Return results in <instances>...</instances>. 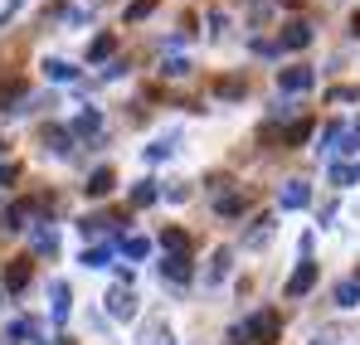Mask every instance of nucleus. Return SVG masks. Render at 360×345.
<instances>
[{
    "label": "nucleus",
    "instance_id": "nucleus-1",
    "mask_svg": "<svg viewBox=\"0 0 360 345\" xmlns=\"http://www.w3.org/2000/svg\"><path fill=\"white\" fill-rule=\"evenodd\" d=\"M278 331H283V316H278L273 306H263V311H253V316L243 321V336H248V341L273 345V341H278Z\"/></svg>",
    "mask_w": 360,
    "mask_h": 345
},
{
    "label": "nucleus",
    "instance_id": "nucleus-2",
    "mask_svg": "<svg viewBox=\"0 0 360 345\" xmlns=\"http://www.w3.org/2000/svg\"><path fill=\"white\" fill-rule=\"evenodd\" d=\"M30 273H34V258H10L5 273H0V287L5 292H25L30 287Z\"/></svg>",
    "mask_w": 360,
    "mask_h": 345
},
{
    "label": "nucleus",
    "instance_id": "nucleus-3",
    "mask_svg": "<svg viewBox=\"0 0 360 345\" xmlns=\"http://www.w3.org/2000/svg\"><path fill=\"white\" fill-rule=\"evenodd\" d=\"M108 316H117V321H131L136 316V292H131V282H117V287L108 292Z\"/></svg>",
    "mask_w": 360,
    "mask_h": 345
},
{
    "label": "nucleus",
    "instance_id": "nucleus-4",
    "mask_svg": "<svg viewBox=\"0 0 360 345\" xmlns=\"http://www.w3.org/2000/svg\"><path fill=\"white\" fill-rule=\"evenodd\" d=\"M316 83V73L307 63H292V68H278V93H307Z\"/></svg>",
    "mask_w": 360,
    "mask_h": 345
},
{
    "label": "nucleus",
    "instance_id": "nucleus-5",
    "mask_svg": "<svg viewBox=\"0 0 360 345\" xmlns=\"http://www.w3.org/2000/svg\"><path fill=\"white\" fill-rule=\"evenodd\" d=\"M311 39H316V34H311V25H307V20H292V25L278 34V49H292V54H297V49L311 44Z\"/></svg>",
    "mask_w": 360,
    "mask_h": 345
},
{
    "label": "nucleus",
    "instance_id": "nucleus-6",
    "mask_svg": "<svg viewBox=\"0 0 360 345\" xmlns=\"http://www.w3.org/2000/svg\"><path fill=\"white\" fill-rule=\"evenodd\" d=\"M278 204H283V209H307V204H311L307 180H288V185H278Z\"/></svg>",
    "mask_w": 360,
    "mask_h": 345
},
{
    "label": "nucleus",
    "instance_id": "nucleus-7",
    "mask_svg": "<svg viewBox=\"0 0 360 345\" xmlns=\"http://www.w3.org/2000/svg\"><path fill=\"white\" fill-rule=\"evenodd\" d=\"M311 287H316V263H311V258H302L297 273L288 278V297H307Z\"/></svg>",
    "mask_w": 360,
    "mask_h": 345
},
{
    "label": "nucleus",
    "instance_id": "nucleus-8",
    "mask_svg": "<svg viewBox=\"0 0 360 345\" xmlns=\"http://www.w3.org/2000/svg\"><path fill=\"white\" fill-rule=\"evenodd\" d=\"M112 185H117V171H112V166H98V171L88 175L83 195H88V200H103V195H112Z\"/></svg>",
    "mask_w": 360,
    "mask_h": 345
},
{
    "label": "nucleus",
    "instance_id": "nucleus-9",
    "mask_svg": "<svg viewBox=\"0 0 360 345\" xmlns=\"http://www.w3.org/2000/svg\"><path fill=\"white\" fill-rule=\"evenodd\" d=\"M161 278L190 282V253H166V258H161Z\"/></svg>",
    "mask_w": 360,
    "mask_h": 345
},
{
    "label": "nucleus",
    "instance_id": "nucleus-10",
    "mask_svg": "<svg viewBox=\"0 0 360 345\" xmlns=\"http://www.w3.org/2000/svg\"><path fill=\"white\" fill-rule=\"evenodd\" d=\"M15 103H25V78H5V83H0V112L5 117L20 112Z\"/></svg>",
    "mask_w": 360,
    "mask_h": 345
},
{
    "label": "nucleus",
    "instance_id": "nucleus-11",
    "mask_svg": "<svg viewBox=\"0 0 360 345\" xmlns=\"http://www.w3.org/2000/svg\"><path fill=\"white\" fill-rule=\"evenodd\" d=\"M49 316H54V326L68 321V282H49Z\"/></svg>",
    "mask_w": 360,
    "mask_h": 345
},
{
    "label": "nucleus",
    "instance_id": "nucleus-12",
    "mask_svg": "<svg viewBox=\"0 0 360 345\" xmlns=\"http://www.w3.org/2000/svg\"><path fill=\"white\" fill-rule=\"evenodd\" d=\"M34 209H39V204H34V200H25V204H10V209H5V214H0V229L20 233V229H25V214H34Z\"/></svg>",
    "mask_w": 360,
    "mask_h": 345
},
{
    "label": "nucleus",
    "instance_id": "nucleus-13",
    "mask_svg": "<svg viewBox=\"0 0 360 345\" xmlns=\"http://www.w3.org/2000/svg\"><path fill=\"white\" fill-rule=\"evenodd\" d=\"M360 180V161H331V185H356Z\"/></svg>",
    "mask_w": 360,
    "mask_h": 345
},
{
    "label": "nucleus",
    "instance_id": "nucleus-14",
    "mask_svg": "<svg viewBox=\"0 0 360 345\" xmlns=\"http://www.w3.org/2000/svg\"><path fill=\"white\" fill-rule=\"evenodd\" d=\"M331 301H336V306H360V278H346V282H336Z\"/></svg>",
    "mask_w": 360,
    "mask_h": 345
},
{
    "label": "nucleus",
    "instance_id": "nucleus-15",
    "mask_svg": "<svg viewBox=\"0 0 360 345\" xmlns=\"http://www.w3.org/2000/svg\"><path fill=\"white\" fill-rule=\"evenodd\" d=\"M112 49H117V34H112V30H103V34L88 44V63H103V58L112 54Z\"/></svg>",
    "mask_w": 360,
    "mask_h": 345
},
{
    "label": "nucleus",
    "instance_id": "nucleus-16",
    "mask_svg": "<svg viewBox=\"0 0 360 345\" xmlns=\"http://www.w3.org/2000/svg\"><path fill=\"white\" fill-rule=\"evenodd\" d=\"M103 131V117H98V108H88V112L73 117V136H98Z\"/></svg>",
    "mask_w": 360,
    "mask_h": 345
},
{
    "label": "nucleus",
    "instance_id": "nucleus-17",
    "mask_svg": "<svg viewBox=\"0 0 360 345\" xmlns=\"http://www.w3.org/2000/svg\"><path fill=\"white\" fill-rule=\"evenodd\" d=\"M268 238H273V219L263 214V219H253V229L243 233V248H263Z\"/></svg>",
    "mask_w": 360,
    "mask_h": 345
},
{
    "label": "nucleus",
    "instance_id": "nucleus-18",
    "mask_svg": "<svg viewBox=\"0 0 360 345\" xmlns=\"http://www.w3.org/2000/svg\"><path fill=\"white\" fill-rule=\"evenodd\" d=\"M112 224H117L112 214H88V219L78 224V233H83V238H103V233L112 229Z\"/></svg>",
    "mask_w": 360,
    "mask_h": 345
},
{
    "label": "nucleus",
    "instance_id": "nucleus-19",
    "mask_svg": "<svg viewBox=\"0 0 360 345\" xmlns=\"http://www.w3.org/2000/svg\"><path fill=\"white\" fill-rule=\"evenodd\" d=\"M229 263H234V253H229V248H219V253L210 258V273H205V282H224V278H229Z\"/></svg>",
    "mask_w": 360,
    "mask_h": 345
},
{
    "label": "nucleus",
    "instance_id": "nucleus-20",
    "mask_svg": "<svg viewBox=\"0 0 360 345\" xmlns=\"http://www.w3.org/2000/svg\"><path fill=\"white\" fill-rule=\"evenodd\" d=\"M243 93H248L243 78H219V83H214V98H224V103H234V98H243Z\"/></svg>",
    "mask_w": 360,
    "mask_h": 345
},
{
    "label": "nucleus",
    "instance_id": "nucleus-21",
    "mask_svg": "<svg viewBox=\"0 0 360 345\" xmlns=\"http://www.w3.org/2000/svg\"><path fill=\"white\" fill-rule=\"evenodd\" d=\"M44 146H49L54 156H68V151H73V146H68V131H63V126H44Z\"/></svg>",
    "mask_w": 360,
    "mask_h": 345
},
{
    "label": "nucleus",
    "instance_id": "nucleus-22",
    "mask_svg": "<svg viewBox=\"0 0 360 345\" xmlns=\"http://www.w3.org/2000/svg\"><path fill=\"white\" fill-rule=\"evenodd\" d=\"M161 248H166V253H190V233L185 229H166L161 233Z\"/></svg>",
    "mask_w": 360,
    "mask_h": 345
},
{
    "label": "nucleus",
    "instance_id": "nucleus-23",
    "mask_svg": "<svg viewBox=\"0 0 360 345\" xmlns=\"http://www.w3.org/2000/svg\"><path fill=\"white\" fill-rule=\"evenodd\" d=\"M44 73H49L54 83H73V78H78V68H73V63H63V58H49V63H44Z\"/></svg>",
    "mask_w": 360,
    "mask_h": 345
},
{
    "label": "nucleus",
    "instance_id": "nucleus-24",
    "mask_svg": "<svg viewBox=\"0 0 360 345\" xmlns=\"http://www.w3.org/2000/svg\"><path fill=\"white\" fill-rule=\"evenodd\" d=\"M243 204H248L243 195H219V200H214V209H219L224 219H234V214H243Z\"/></svg>",
    "mask_w": 360,
    "mask_h": 345
},
{
    "label": "nucleus",
    "instance_id": "nucleus-25",
    "mask_svg": "<svg viewBox=\"0 0 360 345\" xmlns=\"http://www.w3.org/2000/svg\"><path fill=\"white\" fill-rule=\"evenodd\" d=\"M34 253H49V258H54V253H59V233L54 229H34Z\"/></svg>",
    "mask_w": 360,
    "mask_h": 345
},
{
    "label": "nucleus",
    "instance_id": "nucleus-26",
    "mask_svg": "<svg viewBox=\"0 0 360 345\" xmlns=\"http://www.w3.org/2000/svg\"><path fill=\"white\" fill-rule=\"evenodd\" d=\"M141 345H171V331H166L161 321H151V326L141 331Z\"/></svg>",
    "mask_w": 360,
    "mask_h": 345
},
{
    "label": "nucleus",
    "instance_id": "nucleus-27",
    "mask_svg": "<svg viewBox=\"0 0 360 345\" xmlns=\"http://www.w3.org/2000/svg\"><path fill=\"white\" fill-rule=\"evenodd\" d=\"M326 98H331V103H360V88H356V83H336Z\"/></svg>",
    "mask_w": 360,
    "mask_h": 345
},
{
    "label": "nucleus",
    "instance_id": "nucleus-28",
    "mask_svg": "<svg viewBox=\"0 0 360 345\" xmlns=\"http://www.w3.org/2000/svg\"><path fill=\"white\" fill-rule=\"evenodd\" d=\"M131 204H141V209H146V204H156V185H151V180H141V185L131 190Z\"/></svg>",
    "mask_w": 360,
    "mask_h": 345
},
{
    "label": "nucleus",
    "instance_id": "nucleus-29",
    "mask_svg": "<svg viewBox=\"0 0 360 345\" xmlns=\"http://www.w3.org/2000/svg\"><path fill=\"white\" fill-rule=\"evenodd\" d=\"M122 248H127V258H131V263H141V258L151 253V243H146V238H136V233H131V238H127Z\"/></svg>",
    "mask_w": 360,
    "mask_h": 345
},
{
    "label": "nucleus",
    "instance_id": "nucleus-30",
    "mask_svg": "<svg viewBox=\"0 0 360 345\" xmlns=\"http://www.w3.org/2000/svg\"><path fill=\"white\" fill-rule=\"evenodd\" d=\"M108 263H112L108 248H83V268H108Z\"/></svg>",
    "mask_w": 360,
    "mask_h": 345
},
{
    "label": "nucleus",
    "instance_id": "nucleus-31",
    "mask_svg": "<svg viewBox=\"0 0 360 345\" xmlns=\"http://www.w3.org/2000/svg\"><path fill=\"white\" fill-rule=\"evenodd\" d=\"M151 10H156V0H131V5H127V25H136V20H146Z\"/></svg>",
    "mask_w": 360,
    "mask_h": 345
},
{
    "label": "nucleus",
    "instance_id": "nucleus-32",
    "mask_svg": "<svg viewBox=\"0 0 360 345\" xmlns=\"http://www.w3.org/2000/svg\"><path fill=\"white\" fill-rule=\"evenodd\" d=\"M185 73H190L185 58H166V63H161V78H185Z\"/></svg>",
    "mask_w": 360,
    "mask_h": 345
},
{
    "label": "nucleus",
    "instance_id": "nucleus-33",
    "mask_svg": "<svg viewBox=\"0 0 360 345\" xmlns=\"http://www.w3.org/2000/svg\"><path fill=\"white\" fill-rule=\"evenodd\" d=\"M341 141H346L341 151H356V156H360V122H351V126L341 131Z\"/></svg>",
    "mask_w": 360,
    "mask_h": 345
},
{
    "label": "nucleus",
    "instance_id": "nucleus-34",
    "mask_svg": "<svg viewBox=\"0 0 360 345\" xmlns=\"http://www.w3.org/2000/svg\"><path fill=\"white\" fill-rule=\"evenodd\" d=\"M307 136H311V122H307V117H302V122H292V131H288V141H292V146H302Z\"/></svg>",
    "mask_w": 360,
    "mask_h": 345
},
{
    "label": "nucleus",
    "instance_id": "nucleus-35",
    "mask_svg": "<svg viewBox=\"0 0 360 345\" xmlns=\"http://www.w3.org/2000/svg\"><path fill=\"white\" fill-rule=\"evenodd\" d=\"M15 180H20V166H15V161H5V166H0V190H10Z\"/></svg>",
    "mask_w": 360,
    "mask_h": 345
},
{
    "label": "nucleus",
    "instance_id": "nucleus-36",
    "mask_svg": "<svg viewBox=\"0 0 360 345\" xmlns=\"http://www.w3.org/2000/svg\"><path fill=\"white\" fill-rule=\"evenodd\" d=\"M30 331H34V321H15V326H10V345H20Z\"/></svg>",
    "mask_w": 360,
    "mask_h": 345
},
{
    "label": "nucleus",
    "instance_id": "nucleus-37",
    "mask_svg": "<svg viewBox=\"0 0 360 345\" xmlns=\"http://www.w3.org/2000/svg\"><path fill=\"white\" fill-rule=\"evenodd\" d=\"M166 156H171V146H166V141H156V146L146 151V161H166Z\"/></svg>",
    "mask_w": 360,
    "mask_h": 345
},
{
    "label": "nucleus",
    "instance_id": "nucleus-38",
    "mask_svg": "<svg viewBox=\"0 0 360 345\" xmlns=\"http://www.w3.org/2000/svg\"><path fill=\"white\" fill-rule=\"evenodd\" d=\"M351 34H360V10H356V15H351Z\"/></svg>",
    "mask_w": 360,
    "mask_h": 345
},
{
    "label": "nucleus",
    "instance_id": "nucleus-39",
    "mask_svg": "<svg viewBox=\"0 0 360 345\" xmlns=\"http://www.w3.org/2000/svg\"><path fill=\"white\" fill-rule=\"evenodd\" d=\"M44 345H49V341H44ZM54 345H73V341H68V336H54Z\"/></svg>",
    "mask_w": 360,
    "mask_h": 345
},
{
    "label": "nucleus",
    "instance_id": "nucleus-40",
    "mask_svg": "<svg viewBox=\"0 0 360 345\" xmlns=\"http://www.w3.org/2000/svg\"><path fill=\"white\" fill-rule=\"evenodd\" d=\"M0 156H5V141H0Z\"/></svg>",
    "mask_w": 360,
    "mask_h": 345
},
{
    "label": "nucleus",
    "instance_id": "nucleus-41",
    "mask_svg": "<svg viewBox=\"0 0 360 345\" xmlns=\"http://www.w3.org/2000/svg\"><path fill=\"white\" fill-rule=\"evenodd\" d=\"M356 278H360V273H356Z\"/></svg>",
    "mask_w": 360,
    "mask_h": 345
},
{
    "label": "nucleus",
    "instance_id": "nucleus-42",
    "mask_svg": "<svg viewBox=\"0 0 360 345\" xmlns=\"http://www.w3.org/2000/svg\"><path fill=\"white\" fill-rule=\"evenodd\" d=\"M0 292H5V287H0Z\"/></svg>",
    "mask_w": 360,
    "mask_h": 345
}]
</instances>
